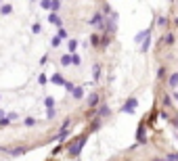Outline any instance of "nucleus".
Listing matches in <instances>:
<instances>
[{"label":"nucleus","instance_id":"f03ea898","mask_svg":"<svg viewBox=\"0 0 178 161\" xmlns=\"http://www.w3.org/2000/svg\"><path fill=\"white\" fill-rule=\"evenodd\" d=\"M90 25H94L96 29L105 32V17L101 15V11H96V13L92 15V19H90Z\"/></svg>","mask_w":178,"mask_h":161},{"label":"nucleus","instance_id":"6ab92c4d","mask_svg":"<svg viewBox=\"0 0 178 161\" xmlns=\"http://www.w3.org/2000/svg\"><path fill=\"white\" fill-rule=\"evenodd\" d=\"M164 42L170 46V44H174L176 42V38H174V34H166V38H164Z\"/></svg>","mask_w":178,"mask_h":161},{"label":"nucleus","instance_id":"4468645a","mask_svg":"<svg viewBox=\"0 0 178 161\" xmlns=\"http://www.w3.org/2000/svg\"><path fill=\"white\" fill-rule=\"evenodd\" d=\"M168 84H170V88H176L178 86V73H172L170 80H168Z\"/></svg>","mask_w":178,"mask_h":161},{"label":"nucleus","instance_id":"e433bc0d","mask_svg":"<svg viewBox=\"0 0 178 161\" xmlns=\"http://www.w3.org/2000/svg\"><path fill=\"white\" fill-rule=\"evenodd\" d=\"M8 123H11L8 117H2V119H0V125H8Z\"/></svg>","mask_w":178,"mask_h":161},{"label":"nucleus","instance_id":"aec40b11","mask_svg":"<svg viewBox=\"0 0 178 161\" xmlns=\"http://www.w3.org/2000/svg\"><path fill=\"white\" fill-rule=\"evenodd\" d=\"M57 38H59V40H65V38H67V29H65V27H59V34H57Z\"/></svg>","mask_w":178,"mask_h":161},{"label":"nucleus","instance_id":"dca6fc26","mask_svg":"<svg viewBox=\"0 0 178 161\" xmlns=\"http://www.w3.org/2000/svg\"><path fill=\"white\" fill-rule=\"evenodd\" d=\"M44 105H46V109H55V98H52V96H46Z\"/></svg>","mask_w":178,"mask_h":161},{"label":"nucleus","instance_id":"9d476101","mask_svg":"<svg viewBox=\"0 0 178 161\" xmlns=\"http://www.w3.org/2000/svg\"><path fill=\"white\" fill-rule=\"evenodd\" d=\"M71 94H73V98H78V101H80V98L84 96V88H82V86H76V88L71 90Z\"/></svg>","mask_w":178,"mask_h":161},{"label":"nucleus","instance_id":"f3484780","mask_svg":"<svg viewBox=\"0 0 178 161\" xmlns=\"http://www.w3.org/2000/svg\"><path fill=\"white\" fill-rule=\"evenodd\" d=\"M149 46H151V36H149L147 40H142V46H140V50H142V52H147V50H149Z\"/></svg>","mask_w":178,"mask_h":161},{"label":"nucleus","instance_id":"0eeeda50","mask_svg":"<svg viewBox=\"0 0 178 161\" xmlns=\"http://www.w3.org/2000/svg\"><path fill=\"white\" fill-rule=\"evenodd\" d=\"M109 113H111V109H109L107 105H101V107H98V111H96V117H98V119H103V117H109Z\"/></svg>","mask_w":178,"mask_h":161},{"label":"nucleus","instance_id":"cd10ccee","mask_svg":"<svg viewBox=\"0 0 178 161\" xmlns=\"http://www.w3.org/2000/svg\"><path fill=\"white\" fill-rule=\"evenodd\" d=\"M59 8H61V2H57V0H55V2H52V8H50V11H52V13H57Z\"/></svg>","mask_w":178,"mask_h":161},{"label":"nucleus","instance_id":"7c9ffc66","mask_svg":"<svg viewBox=\"0 0 178 161\" xmlns=\"http://www.w3.org/2000/svg\"><path fill=\"white\" fill-rule=\"evenodd\" d=\"M59 44H61V40H59V38H57V36H55V38H52V42H50V46H55V48H57V46H59Z\"/></svg>","mask_w":178,"mask_h":161},{"label":"nucleus","instance_id":"393cba45","mask_svg":"<svg viewBox=\"0 0 178 161\" xmlns=\"http://www.w3.org/2000/svg\"><path fill=\"white\" fill-rule=\"evenodd\" d=\"M164 105H166V107H172V96H170V94L164 96Z\"/></svg>","mask_w":178,"mask_h":161},{"label":"nucleus","instance_id":"39448f33","mask_svg":"<svg viewBox=\"0 0 178 161\" xmlns=\"http://www.w3.org/2000/svg\"><path fill=\"white\" fill-rule=\"evenodd\" d=\"M0 151H4V153H8V155L17 157V155H23L27 149H25V147H15V149H6V147H0Z\"/></svg>","mask_w":178,"mask_h":161},{"label":"nucleus","instance_id":"c756f323","mask_svg":"<svg viewBox=\"0 0 178 161\" xmlns=\"http://www.w3.org/2000/svg\"><path fill=\"white\" fill-rule=\"evenodd\" d=\"M164 76H166V69H164V67H159V71H157V78H159V80H164Z\"/></svg>","mask_w":178,"mask_h":161},{"label":"nucleus","instance_id":"72a5a7b5","mask_svg":"<svg viewBox=\"0 0 178 161\" xmlns=\"http://www.w3.org/2000/svg\"><path fill=\"white\" fill-rule=\"evenodd\" d=\"M161 117H164V119H168V121H172V117H170V113H168V111H161Z\"/></svg>","mask_w":178,"mask_h":161},{"label":"nucleus","instance_id":"f257e3e1","mask_svg":"<svg viewBox=\"0 0 178 161\" xmlns=\"http://www.w3.org/2000/svg\"><path fill=\"white\" fill-rule=\"evenodd\" d=\"M86 138H88L86 134H80V136H78V138L69 144V149H67V151H69V155H71V157H78V155L82 153V149H84V144H86Z\"/></svg>","mask_w":178,"mask_h":161},{"label":"nucleus","instance_id":"b1692460","mask_svg":"<svg viewBox=\"0 0 178 161\" xmlns=\"http://www.w3.org/2000/svg\"><path fill=\"white\" fill-rule=\"evenodd\" d=\"M80 63H82V59L78 54H71V65H80Z\"/></svg>","mask_w":178,"mask_h":161},{"label":"nucleus","instance_id":"bb28decb","mask_svg":"<svg viewBox=\"0 0 178 161\" xmlns=\"http://www.w3.org/2000/svg\"><path fill=\"white\" fill-rule=\"evenodd\" d=\"M166 161H178V153H170V155L166 157Z\"/></svg>","mask_w":178,"mask_h":161},{"label":"nucleus","instance_id":"f8f14e48","mask_svg":"<svg viewBox=\"0 0 178 161\" xmlns=\"http://www.w3.org/2000/svg\"><path fill=\"white\" fill-rule=\"evenodd\" d=\"M67 48H69V54H76V48H78V40H69V42H67Z\"/></svg>","mask_w":178,"mask_h":161},{"label":"nucleus","instance_id":"a878e982","mask_svg":"<svg viewBox=\"0 0 178 161\" xmlns=\"http://www.w3.org/2000/svg\"><path fill=\"white\" fill-rule=\"evenodd\" d=\"M40 29H42L40 23H34V25H32V32H34V34H40Z\"/></svg>","mask_w":178,"mask_h":161},{"label":"nucleus","instance_id":"7ed1b4c3","mask_svg":"<svg viewBox=\"0 0 178 161\" xmlns=\"http://www.w3.org/2000/svg\"><path fill=\"white\" fill-rule=\"evenodd\" d=\"M136 107H138V98H136V96H130V98H126V103L122 105V113H134Z\"/></svg>","mask_w":178,"mask_h":161},{"label":"nucleus","instance_id":"2f4dec72","mask_svg":"<svg viewBox=\"0 0 178 161\" xmlns=\"http://www.w3.org/2000/svg\"><path fill=\"white\" fill-rule=\"evenodd\" d=\"M25 125H36V119H34V117H27V119H25Z\"/></svg>","mask_w":178,"mask_h":161},{"label":"nucleus","instance_id":"ddd939ff","mask_svg":"<svg viewBox=\"0 0 178 161\" xmlns=\"http://www.w3.org/2000/svg\"><path fill=\"white\" fill-rule=\"evenodd\" d=\"M98 78H101V65L96 63V65L92 67V80H98Z\"/></svg>","mask_w":178,"mask_h":161},{"label":"nucleus","instance_id":"4c0bfd02","mask_svg":"<svg viewBox=\"0 0 178 161\" xmlns=\"http://www.w3.org/2000/svg\"><path fill=\"white\" fill-rule=\"evenodd\" d=\"M2 117H4V111H2V109H0V119H2Z\"/></svg>","mask_w":178,"mask_h":161},{"label":"nucleus","instance_id":"c85d7f7f","mask_svg":"<svg viewBox=\"0 0 178 161\" xmlns=\"http://www.w3.org/2000/svg\"><path fill=\"white\" fill-rule=\"evenodd\" d=\"M55 115H57V111H55V109H48V111H46V117H48V119H52Z\"/></svg>","mask_w":178,"mask_h":161},{"label":"nucleus","instance_id":"412c9836","mask_svg":"<svg viewBox=\"0 0 178 161\" xmlns=\"http://www.w3.org/2000/svg\"><path fill=\"white\" fill-rule=\"evenodd\" d=\"M98 128H101V119L96 117V119H94V121H92V123H90V130L94 132V130H98Z\"/></svg>","mask_w":178,"mask_h":161},{"label":"nucleus","instance_id":"423d86ee","mask_svg":"<svg viewBox=\"0 0 178 161\" xmlns=\"http://www.w3.org/2000/svg\"><path fill=\"white\" fill-rule=\"evenodd\" d=\"M151 29H153V25H151V27H147V29H142V32H138V34L134 36V42H142V40H147V38L151 36Z\"/></svg>","mask_w":178,"mask_h":161},{"label":"nucleus","instance_id":"c9c22d12","mask_svg":"<svg viewBox=\"0 0 178 161\" xmlns=\"http://www.w3.org/2000/svg\"><path fill=\"white\" fill-rule=\"evenodd\" d=\"M38 82H40V84H46V82H48V78H46L44 73H42V76H40V78H38Z\"/></svg>","mask_w":178,"mask_h":161},{"label":"nucleus","instance_id":"a211bd4d","mask_svg":"<svg viewBox=\"0 0 178 161\" xmlns=\"http://www.w3.org/2000/svg\"><path fill=\"white\" fill-rule=\"evenodd\" d=\"M90 44H92V46H101V38H98L96 34H92V36H90Z\"/></svg>","mask_w":178,"mask_h":161},{"label":"nucleus","instance_id":"5701e85b","mask_svg":"<svg viewBox=\"0 0 178 161\" xmlns=\"http://www.w3.org/2000/svg\"><path fill=\"white\" fill-rule=\"evenodd\" d=\"M40 6H42V8H46V11H50V8H52V2H48V0H42V2H40Z\"/></svg>","mask_w":178,"mask_h":161},{"label":"nucleus","instance_id":"9b49d317","mask_svg":"<svg viewBox=\"0 0 178 161\" xmlns=\"http://www.w3.org/2000/svg\"><path fill=\"white\" fill-rule=\"evenodd\" d=\"M96 105H98V94L94 92V94H90L88 96V107L92 109V107H96Z\"/></svg>","mask_w":178,"mask_h":161},{"label":"nucleus","instance_id":"2eb2a0df","mask_svg":"<svg viewBox=\"0 0 178 161\" xmlns=\"http://www.w3.org/2000/svg\"><path fill=\"white\" fill-rule=\"evenodd\" d=\"M61 65H63V67L71 65V54H63V57H61Z\"/></svg>","mask_w":178,"mask_h":161},{"label":"nucleus","instance_id":"4be33fe9","mask_svg":"<svg viewBox=\"0 0 178 161\" xmlns=\"http://www.w3.org/2000/svg\"><path fill=\"white\" fill-rule=\"evenodd\" d=\"M11 11H13V6H11V4H4V6L0 8V13H2V15H8Z\"/></svg>","mask_w":178,"mask_h":161},{"label":"nucleus","instance_id":"f704fd0d","mask_svg":"<svg viewBox=\"0 0 178 161\" xmlns=\"http://www.w3.org/2000/svg\"><path fill=\"white\" fill-rule=\"evenodd\" d=\"M157 23H159V25H166V23H168V19H166V17H159V19H157Z\"/></svg>","mask_w":178,"mask_h":161},{"label":"nucleus","instance_id":"20e7f679","mask_svg":"<svg viewBox=\"0 0 178 161\" xmlns=\"http://www.w3.org/2000/svg\"><path fill=\"white\" fill-rule=\"evenodd\" d=\"M147 142V125L140 121L138 123V130H136V147L138 144H145Z\"/></svg>","mask_w":178,"mask_h":161},{"label":"nucleus","instance_id":"1a4fd4ad","mask_svg":"<svg viewBox=\"0 0 178 161\" xmlns=\"http://www.w3.org/2000/svg\"><path fill=\"white\" fill-rule=\"evenodd\" d=\"M50 82H52V84H57V86H65V78H63L61 73H55V76L50 78Z\"/></svg>","mask_w":178,"mask_h":161},{"label":"nucleus","instance_id":"473e14b6","mask_svg":"<svg viewBox=\"0 0 178 161\" xmlns=\"http://www.w3.org/2000/svg\"><path fill=\"white\" fill-rule=\"evenodd\" d=\"M73 88H76V86H73V84H71V82H65V90H69V92H71V90H73Z\"/></svg>","mask_w":178,"mask_h":161},{"label":"nucleus","instance_id":"6e6552de","mask_svg":"<svg viewBox=\"0 0 178 161\" xmlns=\"http://www.w3.org/2000/svg\"><path fill=\"white\" fill-rule=\"evenodd\" d=\"M48 21H50V23H55L57 27H63V23H61V17H59L57 13H50V15H48Z\"/></svg>","mask_w":178,"mask_h":161},{"label":"nucleus","instance_id":"58836bf2","mask_svg":"<svg viewBox=\"0 0 178 161\" xmlns=\"http://www.w3.org/2000/svg\"><path fill=\"white\" fill-rule=\"evenodd\" d=\"M174 23H176V25H178V17H176V19H174Z\"/></svg>","mask_w":178,"mask_h":161}]
</instances>
